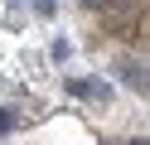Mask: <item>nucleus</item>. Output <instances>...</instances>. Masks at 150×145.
<instances>
[{
    "label": "nucleus",
    "mask_w": 150,
    "mask_h": 145,
    "mask_svg": "<svg viewBox=\"0 0 150 145\" xmlns=\"http://www.w3.org/2000/svg\"><path fill=\"white\" fill-rule=\"evenodd\" d=\"M121 82L126 87H136V92H145V63H136V58H121Z\"/></svg>",
    "instance_id": "2"
},
{
    "label": "nucleus",
    "mask_w": 150,
    "mask_h": 145,
    "mask_svg": "<svg viewBox=\"0 0 150 145\" xmlns=\"http://www.w3.org/2000/svg\"><path fill=\"white\" fill-rule=\"evenodd\" d=\"M49 53H53V63H68V53H73V44H68V39H53V48H49Z\"/></svg>",
    "instance_id": "3"
},
{
    "label": "nucleus",
    "mask_w": 150,
    "mask_h": 145,
    "mask_svg": "<svg viewBox=\"0 0 150 145\" xmlns=\"http://www.w3.org/2000/svg\"><path fill=\"white\" fill-rule=\"evenodd\" d=\"M10 126H15V111H0V135L10 131Z\"/></svg>",
    "instance_id": "4"
},
{
    "label": "nucleus",
    "mask_w": 150,
    "mask_h": 145,
    "mask_svg": "<svg viewBox=\"0 0 150 145\" xmlns=\"http://www.w3.org/2000/svg\"><path fill=\"white\" fill-rule=\"evenodd\" d=\"M68 92L73 97H92V102H111V82H102V77H73Z\"/></svg>",
    "instance_id": "1"
}]
</instances>
